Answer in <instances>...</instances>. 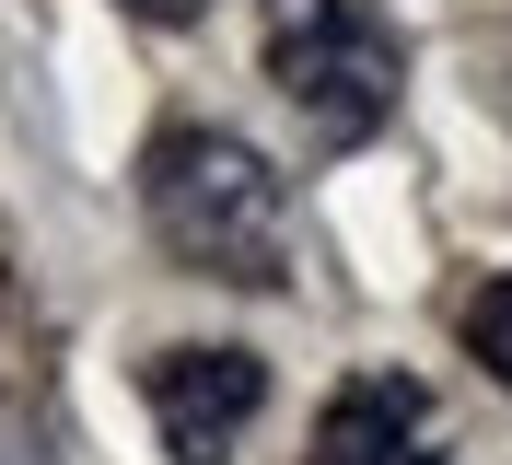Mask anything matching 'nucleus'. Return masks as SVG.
<instances>
[{
    "label": "nucleus",
    "instance_id": "nucleus-1",
    "mask_svg": "<svg viewBox=\"0 0 512 465\" xmlns=\"http://www.w3.org/2000/svg\"><path fill=\"white\" fill-rule=\"evenodd\" d=\"M140 210H152L163 256L233 291H280L291 268V175L233 128H163L140 152Z\"/></svg>",
    "mask_w": 512,
    "mask_h": 465
},
{
    "label": "nucleus",
    "instance_id": "nucleus-4",
    "mask_svg": "<svg viewBox=\"0 0 512 465\" xmlns=\"http://www.w3.org/2000/svg\"><path fill=\"white\" fill-rule=\"evenodd\" d=\"M315 465H443L419 384H384V372L338 384V396H326V419H315Z\"/></svg>",
    "mask_w": 512,
    "mask_h": 465
},
{
    "label": "nucleus",
    "instance_id": "nucleus-6",
    "mask_svg": "<svg viewBox=\"0 0 512 465\" xmlns=\"http://www.w3.org/2000/svg\"><path fill=\"white\" fill-rule=\"evenodd\" d=\"M117 12H140V24H198L210 0H117Z\"/></svg>",
    "mask_w": 512,
    "mask_h": 465
},
{
    "label": "nucleus",
    "instance_id": "nucleus-3",
    "mask_svg": "<svg viewBox=\"0 0 512 465\" xmlns=\"http://www.w3.org/2000/svg\"><path fill=\"white\" fill-rule=\"evenodd\" d=\"M256 407H268V361L256 349H152V419H163L175 465H222Z\"/></svg>",
    "mask_w": 512,
    "mask_h": 465
},
{
    "label": "nucleus",
    "instance_id": "nucleus-5",
    "mask_svg": "<svg viewBox=\"0 0 512 465\" xmlns=\"http://www.w3.org/2000/svg\"><path fill=\"white\" fill-rule=\"evenodd\" d=\"M466 349H478V361L512 384V279H489L478 303H466Z\"/></svg>",
    "mask_w": 512,
    "mask_h": 465
},
{
    "label": "nucleus",
    "instance_id": "nucleus-2",
    "mask_svg": "<svg viewBox=\"0 0 512 465\" xmlns=\"http://www.w3.org/2000/svg\"><path fill=\"white\" fill-rule=\"evenodd\" d=\"M268 12V70H280L291 117L315 128L326 152H361L384 117H396V35H384L373 0H256Z\"/></svg>",
    "mask_w": 512,
    "mask_h": 465
}]
</instances>
